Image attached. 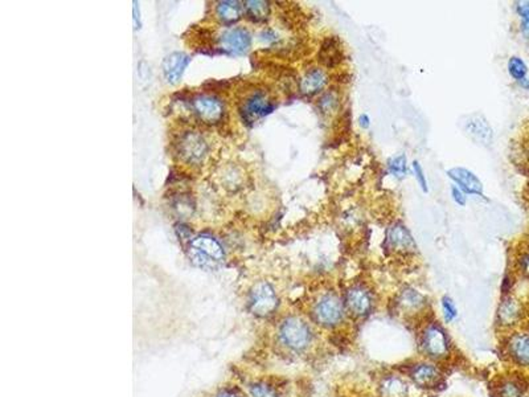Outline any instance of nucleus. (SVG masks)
<instances>
[{
    "label": "nucleus",
    "instance_id": "34",
    "mask_svg": "<svg viewBox=\"0 0 529 397\" xmlns=\"http://www.w3.org/2000/svg\"><path fill=\"white\" fill-rule=\"evenodd\" d=\"M261 40L268 43V44H272V43H275L278 40V36H277V33L273 30H265V31H262V33H261Z\"/></svg>",
    "mask_w": 529,
    "mask_h": 397
},
{
    "label": "nucleus",
    "instance_id": "31",
    "mask_svg": "<svg viewBox=\"0 0 529 397\" xmlns=\"http://www.w3.org/2000/svg\"><path fill=\"white\" fill-rule=\"evenodd\" d=\"M516 264H517V270L521 273V275L529 280V246L528 249L519 254Z\"/></svg>",
    "mask_w": 529,
    "mask_h": 397
},
{
    "label": "nucleus",
    "instance_id": "37",
    "mask_svg": "<svg viewBox=\"0 0 529 397\" xmlns=\"http://www.w3.org/2000/svg\"><path fill=\"white\" fill-rule=\"evenodd\" d=\"M523 89H526V90H529V79H521V81H519L517 82Z\"/></svg>",
    "mask_w": 529,
    "mask_h": 397
},
{
    "label": "nucleus",
    "instance_id": "1",
    "mask_svg": "<svg viewBox=\"0 0 529 397\" xmlns=\"http://www.w3.org/2000/svg\"><path fill=\"white\" fill-rule=\"evenodd\" d=\"M190 260L194 267L203 270L219 269L225 260L223 246L216 238L201 235L190 242Z\"/></svg>",
    "mask_w": 529,
    "mask_h": 397
},
{
    "label": "nucleus",
    "instance_id": "8",
    "mask_svg": "<svg viewBox=\"0 0 529 397\" xmlns=\"http://www.w3.org/2000/svg\"><path fill=\"white\" fill-rule=\"evenodd\" d=\"M192 109L197 118L208 125L219 124L224 115L221 101L213 95H196L193 98Z\"/></svg>",
    "mask_w": 529,
    "mask_h": 397
},
{
    "label": "nucleus",
    "instance_id": "7",
    "mask_svg": "<svg viewBox=\"0 0 529 397\" xmlns=\"http://www.w3.org/2000/svg\"><path fill=\"white\" fill-rule=\"evenodd\" d=\"M385 248L393 253L412 254L417 252V244L408 226L402 222H393L385 232Z\"/></svg>",
    "mask_w": 529,
    "mask_h": 397
},
{
    "label": "nucleus",
    "instance_id": "28",
    "mask_svg": "<svg viewBox=\"0 0 529 397\" xmlns=\"http://www.w3.org/2000/svg\"><path fill=\"white\" fill-rule=\"evenodd\" d=\"M516 14L520 19V31L528 39L529 37V1H517L515 4Z\"/></svg>",
    "mask_w": 529,
    "mask_h": 397
},
{
    "label": "nucleus",
    "instance_id": "2",
    "mask_svg": "<svg viewBox=\"0 0 529 397\" xmlns=\"http://www.w3.org/2000/svg\"><path fill=\"white\" fill-rule=\"evenodd\" d=\"M278 297L273 286L268 282H258L252 287L248 298V307L253 316L266 318L272 316L278 307Z\"/></svg>",
    "mask_w": 529,
    "mask_h": 397
},
{
    "label": "nucleus",
    "instance_id": "19",
    "mask_svg": "<svg viewBox=\"0 0 529 397\" xmlns=\"http://www.w3.org/2000/svg\"><path fill=\"white\" fill-rule=\"evenodd\" d=\"M412 379L421 388H435L442 380V374L433 365H419L413 369Z\"/></svg>",
    "mask_w": 529,
    "mask_h": 397
},
{
    "label": "nucleus",
    "instance_id": "14",
    "mask_svg": "<svg viewBox=\"0 0 529 397\" xmlns=\"http://www.w3.org/2000/svg\"><path fill=\"white\" fill-rule=\"evenodd\" d=\"M524 317L523 303L515 297H506L499 304L497 319L503 327H513Z\"/></svg>",
    "mask_w": 529,
    "mask_h": 397
},
{
    "label": "nucleus",
    "instance_id": "4",
    "mask_svg": "<svg viewBox=\"0 0 529 397\" xmlns=\"http://www.w3.org/2000/svg\"><path fill=\"white\" fill-rule=\"evenodd\" d=\"M279 336L283 345L294 351L305 349L311 342V330L301 318L290 317L283 320Z\"/></svg>",
    "mask_w": 529,
    "mask_h": 397
},
{
    "label": "nucleus",
    "instance_id": "20",
    "mask_svg": "<svg viewBox=\"0 0 529 397\" xmlns=\"http://www.w3.org/2000/svg\"><path fill=\"white\" fill-rule=\"evenodd\" d=\"M317 106H318V110H319L323 117H328L330 118V117L335 115L337 111L340 110V108H341V95H340V92L335 89V88L324 90L319 95V98H318Z\"/></svg>",
    "mask_w": 529,
    "mask_h": 397
},
{
    "label": "nucleus",
    "instance_id": "5",
    "mask_svg": "<svg viewBox=\"0 0 529 397\" xmlns=\"http://www.w3.org/2000/svg\"><path fill=\"white\" fill-rule=\"evenodd\" d=\"M275 109V102L263 90H254L248 95L241 106V115L245 124L253 125Z\"/></svg>",
    "mask_w": 529,
    "mask_h": 397
},
{
    "label": "nucleus",
    "instance_id": "32",
    "mask_svg": "<svg viewBox=\"0 0 529 397\" xmlns=\"http://www.w3.org/2000/svg\"><path fill=\"white\" fill-rule=\"evenodd\" d=\"M442 310H443V316H445L446 322L454 320L457 316H458L457 307H455L454 302L451 301L449 297H443V300H442Z\"/></svg>",
    "mask_w": 529,
    "mask_h": 397
},
{
    "label": "nucleus",
    "instance_id": "13",
    "mask_svg": "<svg viewBox=\"0 0 529 397\" xmlns=\"http://www.w3.org/2000/svg\"><path fill=\"white\" fill-rule=\"evenodd\" d=\"M252 44V36L245 28H230L221 35L220 47L232 55H242L249 50Z\"/></svg>",
    "mask_w": 529,
    "mask_h": 397
},
{
    "label": "nucleus",
    "instance_id": "27",
    "mask_svg": "<svg viewBox=\"0 0 529 397\" xmlns=\"http://www.w3.org/2000/svg\"><path fill=\"white\" fill-rule=\"evenodd\" d=\"M426 303V300L422 294H419L416 290H405L400 298V304L403 309L408 310H418Z\"/></svg>",
    "mask_w": 529,
    "mask_h": 397
},
{
    "label": "nucleus",
    "instance_id": "16",
    "mask_svg": "<svg viewBox=\"0 0 529 397\" xmlns=\"http://www.w3.org/2000/svg\"><path fill=\"white\" fill-rule=\"evenodd\" d=\"M343 57H344V55H343V48H341L340 40L337 39V36L327 37L323 41L321 49H319V53H318L319 63L324 68L331 69V68H335L341 63Z\"/></svg>",
    "mask_w": 529,
    "mask_h": 397
},
{
    "label": "nucleus",
    "instance_id": "25",
    "mask_svg": "<svg viewBox=\"0 0 529 397\" xmlns=\"http://www.w3.org/2000/svg\"><path fill=\"white\" fill-rule=\"evenodd\" d=\"M380 392L383 397H406L408 385L397 378H389L383 383Z\"/></svg>",
    "mask_w": 529,
    "mask_h": 397
},
{
    "label": "nucleus",
    "instance_id": "6",
    "mask_svg": "<svg viewBox=\"0 0 529 397\" xmlns=\"http://www.w3.org/2000/svg\"><path fill=\"white\" fill-rule=\"evenodd\" d=\"M344 317V304L334 293H328L321 297L315 303L314 318L324 327H334L339 325Z\"/></svg>",
    "mask_w": 529,
    "mask_h": 397
},
{
    "label": "nucleus",
    "instance_id": "36",
    "mask_svg": "<svg viewBox=\"0 0 529 397\" xmlns=\"http://www.w3.org/2000/svg\"><path fill=\"white\" fill-rule=\"evenodd\" d=\"M216 397H245L241 394L239 389H234V388H228L221 391L219 395Z\"/></svg>",
    "mask_w": 529,
    "mask_h": 397
},
{
    "label": "nucleus",
    "instance_id": "35",
    "mask_svg": "<svg viewBox=\"0 0 529 397\" xmlns=\"http://www.w3.org/2000/svg\"><path fill=\"white\" fill-rule=\"evenodd\" d=\"M357 122H359V126L361 127L363 130H368L369 127H370V124H372V121H370V117H369L367 113H363V114H360V115H359V119H357Z\"/></svg>",
    "mask_w": 529,
    "mask_h": 397
},
{
    "label": "nucleus",
    "instance_id": "11",
    "mask_svg": "<svg viewBox=\"0 0 529 397\" xmlns=\"http://www.w3.org/2000/svg\"><path fill=\"white\" fill-rule=\"evenodd\" d=\"M346 306L355 317H367L373 309L372 293L364 286H352L346 294Z\"/></svg>",
    "mask_w": 529,
    "mask_h": 397
},
{
    "label": "nucleus",
    "instance_id": "22",
    "mask_svg": "<svg viewBox=\"0 0 529 397\" xmlns=\"http://www.w3.org/2000/svg\"><path fill=\"white\" fill-rule=\"evenodd\" d=\"M246 16L254 23H265L270 16V4L263 0H249L243 6Z\"/></svg>",
    "mask_w": 529,
    "mask_h": 397
},
{
    "label": "nucleus",
    "instance_id": "15",
    "mask_svg": "<svg viewBox=\"0 0 529 397\" xmlns=\"http://www.w3.org/2000/svg\"><path fill=\"white\" fill-rule=\"evenodd\" d=\"M423 349L432 358H442L448 354L449 345L445 331L439 326H430L423 335Z\"/></svg>",
    "mask_w": 529,
    "mask_h": 397
},
{
    "label": "nucleus",
    "instance_id": "12",
    "mask_svg": "<svg viewBox=\"0 0 529 397\" xmlns=\"http://www.w3.org/2000/svg\"><path fill=\"white\" fill-rule=\"evenodd\" d=\"M330 84V76L326 69L314 66L307 69L299 79V92L303 97L311 98L321 95Z\"/></svg>",
    "mask_w": 529,
    "mask_h": 397
},
{
    "label": "nucleus",
    "instance_id": "17",
    "mask_svg": "<svg viewBox=\"0 0 529 397\" xmlns=\"http://www.w3.org/2000/svg\"><path fill=\"white\" fill-rule=\"evenodd\" d=\"M508 354L515 365L529 367V333H515L508 340Z\"/></svg>",
    "mask_w": 529,
    "mask_h": 397
},
{
    "label": "nucleus",
    "instance_id": "38",
    "mask_svg": "<svg viewBox=\"0 0 529 397\" xmlns=\"http://www.w3.org/2000/svg\"><path fill=\"white\" fill-rule=\"evenodd\" d=\"M524 397H529V396H528V395H526V396H524Z\"/></svg>",
    "mask_w": 529,
    "mask_h": 397
},
{
    "label": "nucleus",
    "instance_id": "26",
    "mask_svg": "<svg viewBox=\"0 0 529 397\" xmlns=\"http://www.w3.org/2000/svg\"><path fill=\"white\" fill-rule=\"evenodd\" d=\"M507 69H508V75L512 77L516 82L521 81V79H527V75H528V65L526 64V61L519 57V56H512L510 57L508 63H507Z\"/></svg>",
    "mask_w": 529,
    "mask_h": 397
},
{
    "label": "nucleus",
    "instance_id": "30",
    "mask_svg": "<svg viewBox=\"0 0 529 397\" xmlns=\"http://www.w3.org/2000/svg\"><path fill=\"white\" fill-rule=\"evenodd\" d=\"M250 395L253 397H278L273 387L265 383H256L250 387Z\"/></svg>",
    "mask_w": 529,
    "mask_h": 397
},
{
    "label": "nucleus",
    "instance_id": "10",
    "mask_svg": "<svg viewBox=\"0 0 529 397\" xmlns=\"http://www.w3.org/2000/svg\"><path fill=\"white\" fill-rule=\"evenodd\" d=\"M446 175L458 188L465 192L466 195L484 199L483 183L471 170L465 167H452L446 171Z\"/></svg>",
    "mask_w": 529,
    "mask_h": 397
},
{
    "label": "nucleus",
    "instance_id": "23",
    "mask_svg": "<svg viewBox=\"0 0 529 397\" xmlns=\"http://www.w3.org/2000/svg\"><path fill=\"white\" fill-rule=\"evenodd\" d=\"M242 14V6L240 1H220L216 7V15L226 24H232L237 21Z\"/></svg>",
    "mask_w": 529,
    "mask_h": 397
},
{
    "label": "nucleus",
    "instance_id": "24",
    "mask_svg": "<svg viewBox=\"0 0 529 397\" xmlns=\"http://www.w3.org/2000/svg\"><path fill=\"white\" fill-rule=\"evenodd\" d=\"M386 171H388V174L392 175L395 179H399V180L405 179L409 174V164H408L406 155L397 154V155H393L392 158L388 159Z\"/></svg>",
    "mask_w": 529,
    "mask_h": 397
},
{
    "label": "nucleus",
    "instance_id": "9",
    "mask_svg": "<svg viewBox=\"0 0 529 397\" xmlns=\"http://www.w3.org/2000/svg\"><path fill=\"white\" fill-rule=\"evenodd\" d=\"M462 127L466 134L481 146H490L494 141V131L488 119L481 113H472L465 117Z\"/></svg>",
    "mask_w": 529,
    "mask_h": 397
},
{
    "label": "nucleus",
    "instance_id": "21",
    "mask_svg": "<svg viewBox=\"0 0 529 397\" xmlns=\"http://www.w3.org/2000/svg\"><path fill=\"white\" fill-rule=\"evenodd\" d=\"M529 389V383L523 375L511 376L500 385V397H524Z\"/></svg>",
    "mask_w": 529,
    "mask_h": 397
},
{
    "label": "nucleus",
    "instance_id": "3",
    "mask_svg": "<svg viewBox=\"0 0 529 397\" xmlns=\"http://www.w3.org/2000/svg\"><path fill=\"white\" fill-rule=\"evenodd\" d=\"M179 158L188 164H197L203 162L208 153V143L197 131L183 133L177 142Z\"/></svg>",
    "mask_w": 529,
    "mask_h": 397
},
{
    "label": "nucleus",
    "instance_id": "29",
    "mask_svg": "<svg viewBox=\"0 0 529 397\" xmlns=\"http://www.w3.org/2000/svg\"><path fill=\"white\" fill-rule=\"evenodd\" d=\"M412 171H413L415 179H416V182H417L421 191H422L423 193H428V192H429V183H428L426 173H425L422 164H421L418 160H415V162L412 163Z\"/></svg>",
    "mask_w": 529,
    "mask_h": 397
},
{
    "label": "nucleus",
    "instance_id": "18",
    "mask_svg": "<svg viewBox=\"0 0 529 397\" xmlns=\"http://www.w3.org/2000/svg\"><path fill=\"white\" fill-rule=\"evenodd\" d=\"M188 64H190V57L186 53L174 52L168 55L163 61V73L167 82L177 84Z\"/></svg>",
    "mask_w": 529,
    "mask_h": 397
},
{
    "label": "nucleus",
    "instance_id": "33",
    "mask_svg": "<svg viewBox=\"0 0 529 397\" xmlns=\"http://www.w3.org/2000/svg\"><path fill=\"white\" fill-rule=\"evenodd\" d=\"M450 193H451V199L452 202L458 206H465L467 204V195H466L463 191L461 188H458L455 184L451 186L450 188Z\"/></svg>",
    "mask_w": 529,
    "mask_h": 397
}]
</instances>
